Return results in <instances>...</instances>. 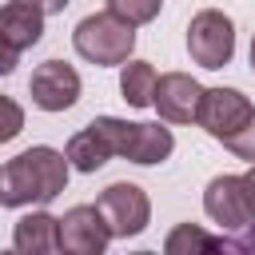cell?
Here are the masks:
<instances>
[{
  "instance_id": "obj_20",
  "label": "cell",
  "mask_w": 255,
  "mask_h": 255,
  "mask_svg": "<svg viewBox=\"0 0 255 255\" xmlns=\"http://www.w3.org/2000/svg\"><path fill=\"white\" fill-rule=\"evenodd\" d=\"M219 251H255V223H247L243 235H235V239L219 235Z\"/></svg>"
},
{
  "instance_id": "obj_3",
  "label": "cell",
  "mask_w": 255,
  "mask_h": 255,
  "mask_svg": "<svg viewBox=\"0 0 255 255\" xmlns=\"http://www.w3.org/2000/svg\"><path fill=\"white\" fill-rule=\"evenodd\" d=\"M96 207H100L112 239H135V235H143L147 223H151V199H147V191H143L139 183H128V179L108 183V187L96 195Z\"/></svg>"
},
{
  "instance_id": "obj_4",
  "label": "cell",
  "mask_w": 255,
  "mask_h": 255,
  "mask_svg": "<svg viewBox=\"0 0 255 255\" xmlns=\"http://www.w3.org/2000/svg\"><path fill=\"white\" fill-rule=\"evenodd\" d=\"M187 56L199 68H227L235 56V24L219 8H199L187 24Z\"/></svg>"
},
{
  "instance_id": "obj_2",
  "label": "cell",
  "mask_w": 255,
  "mask_h": 255,
  "mask_svg": "<svg viewBox=\"0 0 255 255\" xmlns=\"http://www.w3.org/2000/svg\"><path fill=\"white\" fill-rule=\"evenodd\" d=\"M72 48L96 68H120L135 52V28L112 12H92L72 28Z\"/></svg>"
},
{
  "instance_id": "obj_18",
  "label": "cell",
  "mask_w": 255,
  "mask_h": 255,
  "mask_svg": "<svg viewBox=\"0 0 255 255\" xmlns=\"http://www.w3.org/2000/svg\"><path fill=\"white\" fill-rule=\"evenodd\" d=\"M219 143H223V147H227L235 159L255 163V112H251V116H247V120H243V124H239V128H235L227 139H219Z\"/></svg>"
},
{
  "instance_id": "obj_17",
  "label": "cell",
  "mask_w": 255,
  "mask_h": 255,
  "mask_svg": "<svg viewBox=\"0 0 255 255\" xmlns=\"http://www.w3.org/2000/svg\"><path fill=\"white\" fill-rule=\"evenodd\" d=\"M92 128L100 131V139L108 143V151H112V155H124V147H128V131H131V124H128V120H120V116H96V120H92Z\"/></svg>"
},
{
  "instance_id": "obj_16",
  "label": "cell",
  "mask_w": 255,
  "mask_h": 255,
  "mask_svg": "<svg viewBox=\"0 0 255 255\" xmlns=\"http://www.w3.org/2000/svg\"><path fill=\"white\" fill-rule=\"evenodd\" d=\"M159 8H163V0H108V12L120 16V20H128L131 28L151 24L159 16Z\"/></svg>"
},
{
  "instance_id": "obj_14",
  "label": "cell",
  "mask_w": 255,
  "mask_h": 255,
  "mask_svg": "<svg viewBox=\"0 0 255 255\" xmlns=\"http://www.w3.org/2000/svg\"><path fill=\"white\" fill-rule=\"evenodd\" d=\"M64 155H68V163L76 167V171H84V175H92V171H100L108 159H112V151H108V143L100 139V131L88 124V128H80L72 139H68V147H64Z\"/></svg>"
},
{
  "instance_id": "obj_24",
  "label": "cell",
  "mask_w": 255,
  "mask_h": 255,
  "mask_svg": "<svg viewBox=\"0 0 255 255\" xmlns=\"http://www.w3.org/2000/svg\"><path fill=\"white\" fill-rule=\"evenodd\" d=\"M251 72H255V36H251Z\"/></svg>"
},
{
  "instance_id": "obj_10",
  "label": "cell",
  "mask_w": 255,
  "mask_h": 255,
  "mask_svg": "<svg viewBox=\"0 0 255 255\" xmlns=\"http://www.w3.org/2000/svg\"><path fill=\"white\" fill-rule=\"evenodd\" d=\"M12 247L20 255H52L60 251V219L52 211H28L12 227Z\"/></svg>"
},
{
  "instance_id": "obj_21",
  "label": "cell",
  "mask_w": 255,
  "mask_h": 255,
  "mask_svg": "<svg viewBox=\"0 0 255 255\" xmlns=\"http://www.w3.org/2000/svg\"><path fill=\"white\" fill-rule=\"evenodd\" d=\"M16 64H20V48H12V44L0 36V76H12Z\"/></svg>"
},
{
  "instance_id": "obj_19",
  "label": "cell",
  "mask_w": 255,
  "mask_h": 255,
  "mask_svg": "<svg viewBox=\"0 0 255 255\" xmlns=\"http://www.w3.org/2000/svg\"><path fill=\"white\" fill-rule=\"evenodd\" d=\"M24 131V108L12 96H0V143H12Z\"/></svg>"
},
{
  "instance_id": "obj_8",
  "label": "cell",
  "mask_w": 255,
  "mask_h": 255,
  "mask_svg": "<svg viewBox=\"0 0 255 255\" xmlns=\"http://www.w3.org/2000/svg\"><path fill=\"white\" fill-rule=\"evenodd\" d=\"M203 211L223 231H243L255 219V211L247 203V191H243V175H215L203 187Z\"/></svg>"
},
{
  "instance_id": "obj_1",
  "label": "cell",
  "mask_w": 255,
  "mask_h": 255,
  "mask_svg": "<svg viewBox=\"0 0 255 255\" xmlns=\"http://www.w3.org/2000/svg\"><path fill=\"white\" fill-rule=\"evenodd\" d=\"M68 155L36 143L8 163H0V207H32V203H52L56 195L68 191Z\"/></svg>"
},
{
  "instance_id": "obj_15",
  "label": "cell",
  "mask_w": 255,
  "mask_h": 255,
  "mask_svg": "<svg viewBox=\"0 0 255 255\" xmlns=\"http://www.w3.org/2000/svg\"><path fill=\"white\" fill-rule=\"evenodd\" d=\"M163 251H167V255L219 251V235H207V231H203V227H195V223H179L175 231H167V239H163Z\"/></svg>"
},
{
  "instance_id": "obj_7",
  "label": "cell",
  "mask_w": 255,
  "mask_h": 255,
  "mask_svg": "<svg viewBox=\"0 0 255 255\" xmlns=\"http://www.w3.org/2000/svg\"><path fill=\"white\" fill-rule=\"evenodd\" d=\"M251 112H255V104H251L239 88H203L195 124H199L211 139H227Z\"/></svg>"
},
{
  "instance_id": "obj_9",
  "label": "cell",
  "mask_w": 255,
  "mask_h": 255,
  "mask_svg": "<svg viewBox=\"0 0 255 255\" xmlns=\"http://www.w3.org/2000/svg\"><path fill=\"white\" fill-rule=\"evenodd\" d=\"M199 96H203V84L195 76H187V72H163L155 80L151 108L159 112L163 124H195Z\"/></svg>"
},
{
  "instance_id": "obj_13",
  "label": "cell",
  "mask_w": 255,
  "mask_h": 255,
  "mask_svg": "<svg viewBox=\"0 0 255 255\" xmlns=\"http://www.w3.org/2000/svg\"><path fill=\"white\" fill-rule=\"evenodd\" d=\"M155 80H159V72L147 60H124L120 64V96L128 100V108H151Z\"/></svg>"
},
{
  "instance_id": "obj_11",
  "label": "cell",
  "mask_w": 255,
  "mask_h": 255,
  "mask_svg": "<svg viewBox=\"0 0 255 255\" xmlns=\"http://www.w3.org/2000/svg\"><path fill=\"white\" fill-rule=\"evenodd\" d=\"M0 36L12 48H36L44 40V8L32 0H8L0 8Z\"/></svg>"
},
{
  "instance_id": "obj_22",
  "label": "cell",
  "mask_w": 255,
  "mask_h": 255,
  "mask_svg": "<svg viewBox=\"0 0 255 255\" xmlns=\"http://www.w3.org/2000/svg\"><path fill=\"white\" fill-rule=\"evenodd\" d=\"M243 191H247V203H251V211H255V163L243 171Z\"/></svg>"
},
{
  "instance_id": "obj_12",
  "label": "cell",
  "mask_w": 255,
  "mask_h": 255,
  "mask_svg": "<svg viewBox=\"0 0 255 255\" xmlns=\"http://www.w3.org/2000/svg\"><path fill=\"white\" fill-rule=\"evenodd\" d=\"M171 151H175L171 128H163V124H131L124 159H131V163H139V167H155V163H163Z\"/></svg>"
},
{
  "instance_id": "obj_5",
  "label": "cell",
  "mask_w": 255,
  "mask_h": 255,
  "mask_svg": "<svg viewBox=\"0 0 255 255\" xmlns=\"http://www.w3.org/2000/svg\"><path fill=\"white\" fill-rule=\"evenodd\" d=\"M28 92H32V104H36L40 112H68V108L80 100L84 80H80V72H76L72 64H64V60H44V64L32 72Z\"/></svg>"
},
{
  "instance_id": "obj_6",
  "label": "cell",
  "mask_w": 255,
  "mask_h": 255,
  "mask_svg": "<svg viewBox=\"0 0 255 255\" xmlns=\"http://www.w3.org/2000/svg\"><path fill=\"white\" fill-rule=\"evenodd\" d=\"M112 243V231L96 203H76L60 215V251L68 255H104Z\"/></svg>"
},
{
  "instance_id": "obj_23",
  "label": "cell",
  "mask_w": 255,
  "mask_h": 255,
  "mask_svg": "<svg viewBox=\"0 0 255 255\" xmlns=\"http://www.w3.org/2000/svg\"><path fill=\"white\" fill-rule=\"evenodd\" d=\"M32 4H40V8H44V16H52V12H64L72 0H32Z\"/></svg>"
}]
</instances>
